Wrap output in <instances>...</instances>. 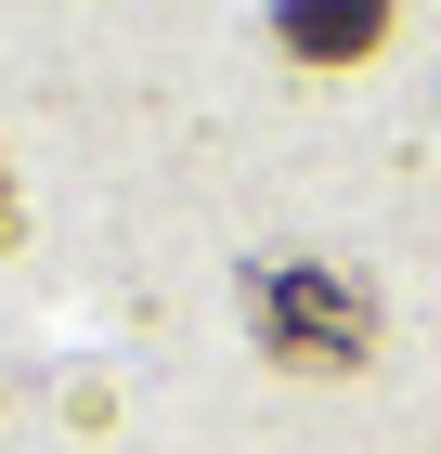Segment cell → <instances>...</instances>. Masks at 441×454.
Segmentation results:
<instances>
[{"instance_id":"obj_1","label":"cell","mask_w":441,"mask_h":454,"mask_svg":"<svg viewBox=\"0 0 441 454\" xmlns=\"http://www.w3.org/2000/svg\"><path fill=\"white\" fill-rule=\"evenodd\" d=\"M247 312H260V350L272 364H299V377H350L376 350V299L350 273H325V260H286V273L247 286Z\"/></svg>"},{"instance_id":"obj_2","label":"cell","mask_w":441,"mask_h":454,"mask_svg":"<svg viewBox=\"0 0 441 454\" xmlns=\"http://www.w3.org/2000/svg\"><path fill=\"white\" fill-rule=\"evenodd\" d=\"M390 27H403V0H272V39L299 66H364L390 52Z\"/></svg>"},{"instance_id":"obj_3","label":"cell","mask_w":441,"mask_h":454,"mask_svg":"<svg viewBox=\"0 0 441 454\" xmlns=\"http://www.w3.org/2000/svg\"><path fill=\"white\" fill-rule=\"evenodd\" d=\"M0 234H13V169H0Z\"/></svg>"}]
</instances>
